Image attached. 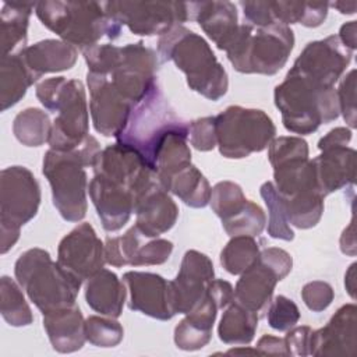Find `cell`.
I'll return each mask as SVG.
<instances>
[{
  "mask_svg": "<svg viewBox=\"0 0 357 357\" xmlns=\"http://www.w3.org/2000/svg\"><path fill=\"white\" fill-rule=\"evenodd\" d=\"M158 54L162 61L172 60L187 77L190 89L209 100H219L229 88L227 73L218 61L209 43L183 25L170 28L159 36Z\"/></svg>",
  "mask_w": 357,
  "mask_h": 357,
  "instance_id": "obj_1",
  "label": "cell"
},
{
  "mask_svg": "<svg viewBox=\"0 0 357 357\" xmlns=\"http://www.w3.org/2000/svg\"><path fill=\"white\" fill-rule=\"evenodd\" d=\"M273 99L284 128L294 134H312L340 114L335 86L318 85L291 68L275 86Z\"/></svg>",
  "mask_w": 357,
  "mask_h": 357,
  "instance_id": "obj_2",
  "label": "cell"
},
{
  "mask_svg": "<svg viewBox=\"0 0 357 357\" xmlns=\"http://www.w3.org/2000/svg\"><path fill=\"white\" fill-rule=\"evenodd\" d=\"M99 152V142L89 135L85 144L75 151L49 149L45 153L42 172L50 184L53 205L67 222H79L86 215L85 167H92Z\"/></svg>",
  "mask_w": 357,
  "mask_h": 357,
  "instance_id": "obj_3",
  "label": "cell"
},
{
  "mask_svg": "<svg viewBox=\"0 0 357 357\" xmlns=\"http://www.w3.org/2000/svg\"><path fill=\"white\" fill-rule=\"evenodd\" d=\"M35 92L47 110L57 112L47 141L50 149L70 152L82 146L89 137L84 84L79 79L53 77L40 81Z\"/></svg>",
  "mask_w": 357,
  "mask_h": 357,
  "instance_id": "obj_4",
  "label": "cell"
},
{
  "mask_svg": "<svg viewBox=\"0 0 357 357\" xmlns=\"http://www.w3.org/2000/svg\"><path fill=\"white\" fill-rule=\"evenodd\" d=\"M170 132L188 134V123L174 113L156 82L132 106L127 124L116 137V142L137 152L155 170L158 151Z\"/></svg>",
  "mask_w": 357,
  "mask_h": 357,
  "instance_id": "obj_5",
  "label": "cell"
},
{
  "mask_svg": "<svg viewBox=\"0 0 357 357\" xmlns=\"http://www.w3.org/2000/svg\"><path fill=\"white\" fill-rule=\"evenodd\" d=\"M35 13L47 29L81 50L98 45L103 35L114 40L121 33V25L98 1H40Z\"/></svg>",
  "mask_w": 357,
  "mask_h": 357,
  "instance_id": "obj_6",
  "label": "cell"
},
{
  "mask_svg": "<svg viewBox=\"0 0 357 357\" xmlns=\"http://www.w3.org/2000/svg\"><path fill=\"white\" fill-rule=\"evenodd\" d=\"M14 275L42 314L77 304L82 283L54 262L43 248L35 247L22 252L15 261Z\"/></svg>",
  "mask_w": 357,
  "mask_h": 357,
  "instance_id": "obj_7",
  "label": "cell"
},
{
  "mask_svg": "<svg viewBox=\"0 0 357 357\" xmlns=\"http://www.w3.org/2000/svg\"><path fill=\"white\" fill-rule=\"evenodd\" d=\"M293 46L294 33L287 25L257 28L244 22L225 52L238 73L273 75L284 67Z\"/></svg>",
  "mask_w": 357,
  "mask_h": 357,
  "instance_id": "obj_8",
  "label": "cell"
},
{
  "mask_svg": "<svg viewBox=\"0 0 357 357\" xmlns=\"http://www.w3.org/2000/svg\"><path fill=\"white\" fill-rule=\"evenodd\" d=\"M273 185L290 226L311 229L324 213V197L318 190L312 162L294 159L273 167Z\"/></svg>",
  "mask_w": 357,
  "mask_h": 357,
  "instance_id": "obj_9",
  "label": "cell"
},
{
  "mask_svg": "<svg viewBox=\"0 0 357 357\" xmlns=\"http://www.w3.org/2000/svg\"><path fill=\"white\" fill-rule=\"evenodd\" d=\"M40 205V187L24 166H10L0 173V252L10 251L20 238L21 226L33 219Z\"/></svg>",
  "mask_w": 357,
  "mask_h": 357,
  "instance_id": "obj_10",
  "label": "cell"
},
{
  "mask_svg": "<svg viewBox=\"0 0 357 357\" xmlns=\"http://www.w3.org/2000/svg\"><path fill=\"white\" fill-rule=\"evenodd\" d=\"M218 148L227 159L247 158L264 151L275 138L272 119L259 109L229 106L215 116Z\"/></svg>",
  "mask_w": 357,
  "mask_h": 357,
  "instance_id": "obj_11",
  "label": "cell"
},
{
  "mask_svg": "<svg viewBox=\"0 0 357 357\" xmlns=\"http://www.w3.org/2000/svg\"><path fill=\"white\" fill-rule=\"evenodd\" d=\"M106 14L135 35H163L191 20L190 4L183 1H105Z\"/></svg>",
  "mask_w": 357,
  "mask_h": 357,
  "instance_id": "obj_12",
  "label": "cell"
},
{
  "mask_svg": "<svg viewBox=\"0 0 357 357\" xmlns=\"http://www.w3.org/2000/svg\"><path fill=\"white\" fill-rule=\"evenodd\" d=\"M159 57L144 42L119 46L113 68L106 75L132 105L138 103L158 82Z\"/></svg>",
  "mask_w": 357,
  "mask_h": 357,
  "instance_id": "obj_13",
  "label": "cell"
},
{
  "mask_svg": "<svg viewBox=\"0 0 357 357\" xmlns=\"http://www.w3.org/2000/svg\"><path fill=\"white\" fill-rule=\"evenodd\" d=\"M353 52L331 35L305 45L291 70L322 86H333L351 61Z\"/></svg>",
  "mask_w": 357,
  "mask_h": 357,
  "instance_id": "obj_14",
  "label": "cell"
},
{
  "mask_svg": "<svg viewBox=\"0 0 357 357\" xmlns=\"http://www.w3.org/2000/svg\"><path fill=\"white\" fill-rule=\"evenodd\" d=\"M57 262L81 283L105 265V244L95 229L84 222L66 234L57 248Z\"/></svg>",
  "mask_w": 357,
  "mask_h": 357,
  "instance_id": "obj_15",
  "label": "cell"
},
{
  "mask_svg": "<svg viewBox=\"0 0 357 357\" xmlns=\"http://www.w3.org/2000/svg\"><path fill=\"white\" fill-rule=\"evenodd\" d=\"M86 81L93 128L105 137L116 138L126 127L134 105L119 92L106 75L88 71Z\"/></svg>",
  "mask_w": 357,
  "mask_h": 357,
  "instance_id": "obj_16",
  "label": "cell"
},
{
  "mask_svg": "<svg viewBox=\"0 0 357 357\" xmlns=\"http://www.w3.org/2000/svg\"><path fill=\"white\" fill-rule=\"evenodd\" d=\"M244 21L252 26L272 24H301L307 28L319 26L328 15V3L305 1H240Z\"/></svg>",
  "mask_w": 357,
  "mask_h": 357,
  "instance_id": "obj_17",
  "label": "cell"
},
{
  "mask_svg": "<svg viewBox=\"0 0 357 357\" xmlns=\"http://www.w3.org/2000/svg\"><path fill=\"white\" fill-rule=\"evenodd\" d=\"M123 282L130 294V310L159 321H167L176 315L170 280L152 272L130 271L123 275Z\"/></svg>",
  "mask_w": 357,
  "mask_h": 357,
  "instance_id": "obj_18",
  "label": "cell"
},
{
  "mask_svg": "<svg viewBox=\"0 0 357 357\" xmlns=\"http://www.w3.org/2000/svg\"><path fill=\"white\" fill-rule=\"evenodd\" d=\"M212 279H215V269L209 257L197 250H188L181 259L177 276L170 280L174 312H190L202 300Z\"/></svg>",
  "mask_w": 357,
  "mask_h": 357,
  "instance_id": "obj_19",
  "label": "cell"
},
{
  "mask_svg": "<svg viewBox=\"0 0 357 357\" xmlns=\"http://www.w3.org/2000/svg\"><path fill=\"white\" fill-rule=\"evenodd\" d=\"M88 191L102 226L107 231L120 230L134 213L135 202L131 191L103 176L93 174Z\"/></svg>",
  "mask_w": 357,
  "mask_h": 357,
  "instance_id": "obj_20",
  "label": "cell"
},
{
  "mask_svg": "<svg viewBox=\"0 0 357 357\" xmlns=\"http://www.w3.org/2000/svg\"><path fill=\"white\" fill-rule=\"evenodd\" d=\"M356 305H342L328 321V324L312 331L311 356H346L351 357L356 351Z\"/></svg>",
  "mask_w": 357,
  "mask_h": 357,
  "instance_id": "obj_21",
  "label": "cell"
},
{
  "mask_svg": "<svg viewBox=\"0 0 357 357\" xmlns=\"http://www.w3.org/2000/svg\"><path fill=\"white\" fill-rule=\"evenodd\" d=\"M321 152L311 162L322 197L353 185L356 181V151L350 146H335Z\"/></svg>",
  "mask_w": 357,
  "mask_h": 357,
  "instance_id": "obj_22",
  "label": "cell"
},
{
  "mask_svg": "<svg viewBox=\"0 0 357 357\" xmlns=\"http://www.w3.org/2000/svg\"><path fill=\"white\" fill-rule=\"evenodd\" d=\"M134 213L137 216L135 227L145 237L153 238L174 226L178 218V206L160 183L138 201Z\"/></svg>",
  "mask_w": 357,
  "mask_h": 357,
  "instance_id": "obj_23",
  "label": "cell"
},
{
  "mask_svg": "<svg viewBox=\"0 0 357 357\" xmlns=\"http://www.w3.org/2000/svg\"><path fill=\"white\" fill-rule=\"evenodd\" d=\"M191 20H195L218 49L226 50L238 31L237 8L231 1L188 3Z\"/></svg>",
  "mask_w": 357,
  "mask_h": 357,
  "instance_id": "obj_24",
  "label": "cell"
},
{
  "mask_svg": "<svg viewBox=\"0 0 357 357\" xmlns=\"http://www.w3.org/2000/svg\"><path fill=\"white\" fill-rule=\"evenodd\" d=\"M259 257V255H258ZM282 278L269 265L259 258L241 275L236 283L233 300L244 308L257 312H265L278 282Z\"/></svg>",
  "mask_w": 357,
  "mask_h": 357,
  "instance_id": "obj_25",
  "label": "cell"
},
{
  "mask_svg": "<svg viewBox=\"0 0 357 357\" xmlns=\"http://www.w3.org/2000/svg\"><path fill=\"white\" fill-rule=\"evenodd\" d=\"M219 310L215 300L206 291L202 300L174 328L176 346L185 351L205 347L212 337V328Z\"/></svg>",
  "mask_w": 357,
  "mask_h": 357,
  "instance_id": "obj_26",
  "label": "cell"
},
{
  "mask_svg": "<svg viewBox=\"0 0 357 357\" xmlns=\"http://www.w3.org/2000/svg\"><path fill=\"white\" fill-rule=\"evenodd\" d=\"M43 328L52 347L59 353H74L86 340L85 319L77 304L43 314Z\"/></svg>",
  "mask_w": 357,
  "mask_h": 357,
  "instance_id": "obj_27",
  "label": "cell"
},
{
  "mask_svg": "<svg viewBox=\"0 0 357 357\" xmlns=\"http://www.w3.org/2000/svg\"><path fill=\"white\" fill-rule=\"evenodd\" d=\"M26 67L38 81L43 74L70 70L77 59L75 46L61 39H45L20 50Z\"/></svg>",
  "mask_w": 357,
  "mask_h": 357,
  "instance_id": "obj_28",
  "label": "cell"
},
{
  "mask_svg": "<svg viewBox=\"0 0 357 357\" xmlns=\"http://www.w3.org/2000/svg\"><path fill=\"white\" fill-rule=\"evenodd\" d=\"M126 286L119 276L102 268L85 283L86 304L95 311L106 317L119 318L126 303Z\"/></svg>",
  "mask_w": 357,
  "mask_h": 357,
  "instance_id": "obj_29",
  "label": "cell"
},
{
  "mask_svg": "<svg viewBox=\"0 0 357 357\" xmlns=\"http://www.w3.org/2000/svg\"><path fill=\"white\" fill-rule=\"evenodd\" d=\"M33 82L36 79L20 52L3 56L0 64V109L4 112L17 105Z\"/></svg>",
  "mask_w": 357,
  "mask_h": 357,
  "instance_id": "obj_30",
  "label": "cell"
},
{
  "mask_svg": "<svg viewBox=\"0 0 357 357\" xmlns=\"http://www.w3.org/2000/svg\"><path fill=\"white\" fill-rule=\"evenodd\" d=\"M36 3L4 1L0 15L3 56L17 53L26 47L28 24Z\"/></svg>",
  "mask_w": 357,
  "mask_h": 357,
  "instance_id": "obj_31",
  "label": "cell"
},
{
  "mask_svg": "<svg viewBox=\"0 0 357 357\" xmlns=\"http://www.w3.org/2000/svg\"><path fill=\"white\" fill-rule=\"evenodd\" d=\"M258 321L259 315L257 312H252L231 300V303L226 307L218 326L219 339L226 344H250L257 332Z\"/></svg>",
  "mask_w": 357,
  "mask_h": 357,
  "instance_id": "obj_32",
  "label": "cell"
},
{
  "mask_svg": "<svg viewBox=\"0 0 357 357\" xmlns=\"http://www.w3.org/2000/svg\"><path fill=\"white\" fill-rule=\"evenodd\" d=\"M187 138L188 134L185 132H170L158 151L155 172L163 187L174 174L191 165V151Z\"/></svg>",
  "mask_w": 357,
  "mask_h": 357,
  "instance_id": "obj_33",
  "label": "cell"
},
{
  "mask_svg": "<svg viewBox=\"0 0 357 357\" xmlns=\"http://www.w3.org/2000/svg\"><path fill=\"white\" fill-rule=\"evenodd\" d=\"M165 188L178 197L185 205L191 208H204L209 204L211 185L198 167L190 165L174 174L165 185Z\"/></svg>",
  "mask_w": 357,
  "mask_h": 357,
  "instance_id": "obj_34",
  "label": "cell"
},
{
  "mask_svg": "<svg viewBox=\"0 0 357 357\" xmlns=\"http://www.w3.org/2000/svg\"><path fill=\"white\" fill-rule=\"evenodd\" d=\"M52 124L46 112L38 107H28L15 116L13 132L22 145L40 146L49 141Z\"/></svg>",
  "mask_w": 357,
  "mask_h": 357,
  "instance_id": "obj_35",
  "label": "cell"
},
{
  "mask_svg": "<svg viewBox=\"0 0 357 357\" xmlns=\"http://www.w3.org/2000/svg\"><path fill=\"white\" fill-rule=\"evenodd\" d=\"M0 312L11 326H26L33 322L32 311L21 291V286L8 276H1L0 279Z\"/></svg>",
  "mask_w": 357,
  "mask_h": 357,
  "instance_id": "obj_36",
  "label": "cell"
},
{
  "mask_svg": "<svg viewBox=\"0 0 357 357\" xmlns=\"http://www.w3.org/2000/svg\"><path fill=\"white\" fill-rule=\"evenodd\" d=\"M259 244L251 236H234L220 252V264L231 275H241L259 255Z\"/></svg>",
  "mask_w": 357,
  "mask_h": 357,
  "instance_id": "obj_37",
  "label": "cell"
},
{
  "mask_svg": "<svg viewBox=\"0 0 357 357\" xmlns=\"http://www.w3.org/2000/svg\"><path fill=\"white\" fill-rule=\"evenodd\" d=\"M261 197L268 208L269 220H268V234L272 238H279L284 241H291L294 238V231L289 225L286 218L283 202L279 194L275 190L272 181H266L259 188Z\"/></svg>",
  "mask_w": 357,
  "mask_h": 357,
  "instance_id": "obj_38",
  "label": "cell"
},
{
  "mask_svg": "<svg viewBox=\"0 0 357 357\" xmlns=\"http://www.w3.org/2000/svg\"><path fill=\"white\" fill-rule=\"evenodd\" d=\"M247 201L248 199L245 198L241 187L237 183L225 180L213 185L211 191L209 205L216 216H219L223 222L238 213L244 208Z\"/></svg>",
  "mask_w": 357,
  "mask_h": 357,
  "instance_id": "obj_39",
  "label": "cell"
},
{
  "mask_svg": "<svg viewBox=\"0 0 357 357\" xmlns=\"http://www.w3.org/2000/svg\"><path fill=\"white\" fill-rule=\"evenodd\" d=\"M265 223H266V216L264 209L258 204L248 199L244 208L234 216L223 220L222 226L230 237H234V236L255 237L262 233V230L265 229Z\"/></svg>",
  "mask_w": 357,
  "mask_h": 357,
  "instance_id": "obj_40",
  "label": "cell"
},
{
  "mask_svg": "<svg viewBox=\"0 0 357 357\" xmlns=\"http://www.w3.org/2000/svg\"><path fill=\"white\" fill-rule=\"evenodd\" d=\"M145 236L135 227H130L123 236L107 237L105 243V261L112 266L131 265L135 251Z\"/></svg>",
  "mask_w": 357,
  "mask_h": 357,
  "instance_id": "obj_41",
  "label": "cell"
},
{
  "mask_svg": "<svg viewBox=\"0 0 357 357\" xmlns=\"http://www.w3.org/2000/svg\"><path fill=\"white\" fill-rule=\"evenodd\" d=\"M86 340L98 347H114L124 336V329L116 318L91 315L85 319Z\"/></svg>",
  "mask_w": 357,
  "mask_h": 357,
  "instance_id": "obj_42",
  "label": "cell"
},
{
  "mask_svg": "<svg viewBox=\"0 0 357 357\" xmlns=\"http://www.w3.org/2000/svg\"><path fill=\"white\" fill-rule=\"evenodd\" d=\"M304 158H308V144L301 137H279L268 145V159L272 167Z\"/></svg>",
  "mask_w": 357,
  "mask_h": 357,
  "instance_id": "obj_43",
  "label": "cell"
},
{
  "mask_svg": "<svg viewBox=\"0 0 357 357\" xmlns=\"http://www.w3.org/2000/svg\"><path fill=\"white\" fill-rule=\"evenodd\" d=\"M266 318L271 328L279 332H286L298 322L300 311L291 298L279 294L271 300L266 308Z\"/></svg>",
  "mask_w": 357,
  "mask_h": 357,
  "instance_id": "obj_44",
  "label": "cell"
},
{
  "mask_svg": "<svg viewBox=\"0 0 357 357\" xmlns=\"http://www.w3.org/2000/svg\"><path fill=\"white\" fill-rule=\"evenodd\" d=\"M173 251V243L166 238L159 237H144L139 243L134 259L131 262L132 266H149V265H162L165 264Z\"/></svg>",
  "mask_w": 357,
  "mask_h": 357,
  "instance_id": "obj_45",
  "label": "cell"
},
{
  "mask_svg": "<svg viewBox=\"0 0 357 357\" xmlns=\"http://www.w3.org/2000/svg\"><path fill=\"white\" fill-rule=\"evenodd\" d=\"M188 138L190 144L201 152H208L218 146L215 116H206L191 121L188 124Z\"/></svg>",
  "mask_w": 357,
  "mask_h": 357,
  "instance_id": "obj_46",
  "label": "cell"
},
{
  "mask_svg": "<svg viewBox=\"0 0 357 357\" xmlns=\"http://www.w3.org/2000/svg\"><path fill=\"white\" fill-rule=\"evenodd\" d=\"M339 113L350 128L356 127V70H350L336 89Z\"/></svg>",
  "mask_w": 357,
  "mask_h": 357,
  "instance_id": "obj_47",
  "label": "cell"
},
{
  "mask_svg": "<svg viewBox=\"0 0 357 357\" xmlns=\"http://www.w3.org/2000/svg\"><path fill=\"white\" fill-rule=\"evenodd\" d=\"M335 293L329 283L322 280H312L303 286L301 298L308 310L314 312H321L326 310L333 301Z\"/></svg>",
  "mask_w": 357,
  "mask_h": 357,
  "instance_id": "obj_48",
  "label": "cell"
},
{
  "mask_svg": "<svg viewBox=\"0 0 357 357\" xmlns=\"http://www.w3.org/2000/svg\"><path fill=\"white\" fill-rule=\"evenodd\" d=\"M312 329L310 326H293L283 337L289 356H308Z\"/></svg>",
  "mask_w": 357,
  "mask_h": 357,
  "instance_id": "obj_49",
  "label": "cell"
},
{
  "mask_svg": "<svg viewBox=\"0 0 357 357\" xmlns=\"http://www.w3.org/2000/svg\"><path fill=\"white\" fill-rule=\"evenodd\" d=\"M206 291L211 294V297L216 301L218 307L222 310L231 303L234 289L227 280L212 279L206 286Z\"/></svg>",
  "mask_w": 357,
  "mask_h": 357,
  "instance_id": "obj_50",
  "label": "cell"
},
{
  "mask_svg": "<svg viewBox=\"0 0 357 357\" xmlns=\"http://www.w3.org/2000/svg\"><path fill=\"white\" fill-rule=\"evenodd\" d=\"M351 135H353V132L350 128L336 127L318 141V148L321 151H324V149L335 148V146H347V144L351 139Z\"/></svg>",
  "mask_w": 357,
  "mask_h": 357,
  "instance_id": "obj_51",
  "label": "cell"
},
{
  "mask_svg": "<svg viewBox=\"0 0 357 357\" xmlns=\"http://www.w3.org/2000/svg\"><path fill=\"white\" fill-rule=\"evenodd\" d=\"M262 356L265 354H279V356H289L287 349L284 344L283 337H276L272 335H264L258 342L255 347Z\"/></svg>",
  "mask_w": 357,
  "mask_h": 357,
  "instance_id": "obj_52",
  "label": "cell"
},
{
  "mask_svg": "<svg viewBox=\"0 0 357 357\" xmlns=\"http://www.w3.org/2000/svg\"><path fill=\"white\" fill-rule=\"evenodd\" d=\"M356 32H357V22L356 21H349L346 24H343L340 26L339 35L337 38L340 39V42L349 49V50H354L357 47V42H356Z\"/></svg>",
  "mask_w": 357,
  "mask_h": 357,
  "instance_id": "obj_53",
  "label": "cell"
},
{
  "mask_svg": "<svg viewBox=\"0 0 357 357\" xmlns=\"http://www.w3.org/2000/svg\"><path fill=\"white\" fill-rule=\"evenodd\" d=\"M356 264H351L344 275V286L351 298L356 297Z\"/></svg>",
  "mask_w": 357,
  "mask_h": 357,
  "instance_id": "obj_54",
  "label": "cell"
},
{
  "mask_svg": "<svg viewBox=\"0 0 357 357\" xmlns=\"http://www.w3.org/2000/svg\"><path fill=\"white\" fill-rule=\"evenodd\" d=\"M329 6H332L333 8H336L339 13L342 14H354L356 13V7L357 3L356 1H350V3H344V1H335L331 3Z\"/></svg>",
  "mask_w": 357,
  "mask_h": 357,
  "instance_id": "obj_55",
  "label": "cell"
},
{
  "mask_svg": "<svg viewBox=\"0 0 357 357\" xmlns=\"http://www.w3.org/2000/svg\"><path fill=\"white\" fill-rule=\"evenodd\" d=\"M227 354H261L257 349H244L243 346L238 347V349H231L227 351ZM262 356V354H261Z\"/></svg>",
  "mask_w": 357,
  "mask_h": 357,
  "instance_id": "obj_56",
  "label": "cell"
}]
</instances>
